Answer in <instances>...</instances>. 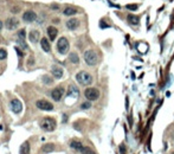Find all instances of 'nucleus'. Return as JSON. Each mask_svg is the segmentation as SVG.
<instances>
[{
  "instance_id": "obj_1",
  "label": "nucleus",
  "mask_w": 174,
  "mask_h": 154,
  "mask_svg": "<svg viewBox=\"0 0 174 154\" xmlns=\"http://www.w3.org/2000/svg\"><path fill=\"white\" fill-rule=\"evenodd\" d=\"M76 80H77V82H78L80 84H82V85H89L92 82V77H91V75L89 72L80 71L78 74L76 75Z\"/></svg>"
},
{
  "instance_id": "obj_2",
  "label": "nucleus",
  "mask_w": 174,
  "mask_h": 154,
  "mask_svg": "<svg viewBox=\"0 0 174 154\" xmlns=\"http://www.w3.org/2000/svg\"><path fill=\"white\" fill-rule=\"evenodd\" d=\"M69 47H70V44L67 42V39L65 37H62L58 39L57 42V50L61 55H65L67 51H69Z\"/></svg>"
},
{
  "instance_id": "obj_3",
  "label": "nucleus",
  "mask_w": 174,
  "mask_h": 154,
  "mask_svg": "<svg viewBox=\"0 0 174 154\" xmlns=\"http://www.w3.org/2000/svg\"><path fill=\"white\" fill-rule=\"evenodd\" d=\"M84 61L88 65L94 66L96 63H97V53H96L94 50L85 51L84 52Z\"/></svg>"
},
{
  "instance_id": "obj_4",
  "label": "nucleus",
  "mask_w": 174,
  "mask_h": 154,
  "mask_svg": "<svg viewBox=\"0 0 174 154\" xmlns=\"http://www.w3.org/2000/svg\"><path fill=\"white\" fill-rule=\"evenodd\" d=\"M40 127L45 132H52L56 128V121L53 119H51V118H45L42 121V123H40Z\"/></svg>"
},
{
  "instance_id": "obj_5",
  "label": "nucleus",
  "mask_w": 174,
  "mask_h": 154,
  "mask_svg": "<svg viewBox=\"0 0 174 154\" xmlns=\"http://www.w3.org/2000/svg\"><path fill=\"white\" fill-rule=\"evenodd\" d=\"M84 96L86 97V100L89 101H95L100 97V91L96 88H88L84 91Z\"/></svg>"
},
{
  "instance_id": "obj_6",
  "label": "nucleus",
  "mask_w": 174,
  "mask_h": 154,
  "mask_svg": "<svg viewBox=\"0 0 174 154\" xmlns=\"http://www.w3.org/2000/svg\"><path fill=\"white\" fill-rule=\"evenodd\" d=\"M63 95H64V88L63 86H57V88H55L52 91H51V97L58 102V101H61L62 97H63Z\"/></svg>"
},
{
  "instance_id": "obj_7",
  "label": "nucleus",
  "mask_w": 174,
  "mask_h": 154,
  "mask_svg": "<svg viewBox=\"0 0 174 154\" xmlns=\"http://www.w3.org/2000/svg\"><path fill=\"white\" fill-rule=\"evenodd\" d=\"M36 105H37V108L40 109V110H47V111H49V110H52V109H53L52 103H50L49 101H45V100L37 101Z\"/></svg>"
},
{
  "instance_id": "obj_8",
  "label": "nucleus",
  "mask_w": 174,
  "mask_h": 154,
  "mask_svg": "<svg viewBox=\"0 0 174 154\" xmlns=\"http://www.w3.org/2000/svg\"><path fill=\"white\" fill-rule=\"evenodd\" d=\"M80 96V90H78V88H77L76 85H74V84H71L70 86H69V89H67V97H72V99H77Z\"/></svg>"
},
{
  "instance_id": "obj_9",
  "label": "nucleus",
  "mask_w": 174,
  "mask_h": 154,
  "mask_svg": "<svg viewBox=\"0 0 174 154\" xmlns=\"http://www.w3.org/2000/svg\"><path fill=\"white\" fill-rule=\"evenodd\" d=\"M23 19H24V22H26V23H32L37 19V14L33 11H30V9H28V11H26L23 14Z\"/></svg>"
},
{
  "instance_id": "obj_10",
  "label": "nucleus",
  "mask_w": 174,
  "mask_h": 154,
  "mask_svg": "<svg viewBox=\"0 0 174 154\" xmlns=\"http://www.w3.org/2000/svg\"><path fill=\"white\" fill-rule=\"evenodd\" d=\"M11 109H12V111L16 113V114L20 113V111L23 110V104H22V102L19 101V100H13V101L11 102Z\"/></svg>"
},
{
  "instance_id": "obj_11",
  "label": "nucleus",
  "mask_w": 174,
  "mask_h": 154,
  "mask_svg": "<svg viewBox=\"0 0 174 154\" xmlns=\"http://www.w3.org/2000/svg\"><path fill=\"white\" fill-rule=\"evenodd\" d=\"M5 25H6V27L8 28V30H14V28L18 27L19 22L17 20L16 18H8L6 20V23H5Z\"/></svg>"
},
{
  "instance_id": "obj_12",
  "label": "nucleus",
  "mask_w": 174,
  "mask_h": 154,
  "mask_svg": "<svg viewBox=\"0 0 174 154\" xmlns=\"http://www.w3.org/2000/svg\"><path fill=\"white\" fill-rule=\"evenodd\" d=\"M78 26H80V22H78V19H76V18H71L66 22V27L69 28V30H76Z\"/></svg>"
},
{
  "instance_id": "obj_13",
  "label": "nucleus",
  "mask_w": 174,
  "mask_h": 154,
  "mask_svg": "<svg viewBox=\"0 0 174 154\" xmlns=\"http://www.w3.org/2000/svg\"><path fill=\"white\" fill-rule=\"evenodd\" d=\"M51 71H52V75H53L55 78H58V80H59V78H62V77H63V69L59 68V66H57V65L52 66Z\"/></svg>"
},
{
  "instance_id": "obj_14",
  "label": "nucleus",
  "mask_w": 174,
  "mask_h": 154,
  "mask_svg": "<svg viewBox=\"0 0 174 154\" xmlns=\"http://www.w3.org/2000/svg\"><path fill=\"white\" fill-rule=\"evenodd\" d=\"M28 39H30L31 43L36 44L38 41H39V32H38L37 30H32L30 32V34H28Z\"/></svg>"
},
{
  "instance_id": "obj_15",
  "label": "nucleus",
  "mask_w": 174,
  "mask_h": 154,
  "mask_svg": "<svg viewBox=\"0 0 174 154\" xmlns=\"http://www.w3.org/2000/svg\"><path fill=\"white\" fill-rule=\"evenodd\" d=\"M57 33H58V30L55 26H49V27H47V36H49L50 41H55V38L57 37Z\"/></svg>"
},
{
  "instance_id": "obj_16",
  "label": "nucleus",
  "mask_w": 174,
  "mask_h": 154,
  "mask_svg": "<svg viewBox=\"0 0 174 154\" xmlns=\"http://www.w3.org/2000/svg\"><path fill=\"white\" fill-rule=\"evenodd\" d=\"M40 46H42V49L45 52H50V50H51L50 43H49V41H47L46 38H42V39H40Z\"/></svg>"
},
{
  "instance_id": "obj_17",
  "label": "nucleus",
  "mask_w": 174,
  "mask_h": 154,
  "mask_svg": "<svg viewBox=\"0 0 174 154\" xmlns=\"http://www.w3.org/2000/svg\"><path fill=\"white\" fill-rule=\"evenodd\" d=\"M70 147L72 148V149H75V151H82V148H83V145H82V142L81 141H77V140H74V141H71L70 142Z\"/></svg>"
},
{
  "instance_id": "obj_18",
  "label": "nucleus",
  "mask_w": 174,
  "mask_h": 154,
  "mask_svg": "<svg viewBox=\"0 0 174 154\" xmlns=\"http://www.w3.org/2000/svg\"><path fill=\"white\" fill-rule=\"evenodd\" d=\"M127 20H128V23L130 24V25H139V23H140V19H139V17H136V16H132V14H129L128 17H127Z\"/></svg>"
},
{
  "instance_id": "obj_19",
  "label": "nucleus",
  "mask_w": 174,
  "mask_h": 154,
  "mask_svg": "<svg viewBox=\"0 0 174 154\" xmlns=\"http://www.w3.org/2000/svg\"><path fill=\"white\" fill-rule=\"evenodd\" d=\"M17 38H18V43H24L25 38H26V31L24 28H22V30H19L17 32Z\"/></svg>"
},
{
  "instance_id": "obj_20",
  "label": "nucleus",
  "mask_w": 174,
  "mask_h": 154,
  "mask_svg": "<svg viewBox=\"0 0 174 154\" xmlns=\"http://www.w3.org/2000/svg\"><path fill=\"white\" fill-rule=\"evenodd\" d=\"M19 153L20 154H30V143H28L27 141L24 142L20 146V151H19Z\"/></svg>"
},
{
  "instance_id": "obj_21",
  "label": "nucleus",
  "mask_w": 174,
  "mask_h": 154,
  "mask_svg": "<svg viewBox=\"0 0 174 154\" xmlns=\"http://www.w3.org/2000/svg\"><path fill=\"white\" fill-rule=\"evenodd\" d=\"M42 151L44 153H51L52 151H55V145L53 143H46V145L42 147Z\"/></svg>"
},
{
  "instance_id": "obj_22",
  "label": "nucleus",
  "mask_w": 174,
  "mask_h": 154,
  "mask_svg": "<svg viewBox=\"0 0 174 154\" xmlns=\"http://www.w3.org/2000/svg\"><path fill=\"white\" fill-rule=\"evenodd\" d=\"M76 13H77V9L74 8V7H66V8L64 9V14H65V16H74V14H76Z\"/></svg>"
},
{
  "instance_id": "obj_23",
  "label": "nucleus",
  "mask_w": 174,
  "mask_h": 154,
  "mask_svg": "<svg viewBox=\"0 0 174 154\" xmlns=\"http://www.w3.org/2000/svg\"><path fill=\"white\" fill-rule=\"evenodd\" d=\"M69 59H70V62L74 63V64H78V63H80V58H78V56H77L76 53H70Z\"/></svg>"
},
{
  "instance_id": "obj_24",
  "label": "nucleus",
  "mask_w": 174,
  "mask_h": 154,
  "mask_svg": "<svg viewBox=\"0 0 174 154\" xmlns=\"http://www.w3.org/2000/svg\"><path fill=\"white\" fill-rule=\"evenodd\" d=\"M81 153L82 154H96L91 148H89V147H83L82 148V151H81Z\"/></svg>"
},
{
  "instance_id": "obj_25",
  "label": "nucleus",
  "mask_w": 174,
  "mask_h": 154,
  "mask_svg": "<svg viewBox=\"0 0 174 154\" xmlns=\"http://www.w3.org/2000/svg\"><path fill=\"white\" fill-rule=\"evenodd\" d=\"M6 57H7V52L5 49H0V61H4L6 59Z\"/></svg>"
},
{
  "instance_id": "obj_26",
  "label": "nucleus",
  "mask_w": 174,
  "mask_h": 154,
  "mask_svg": "<svg viewBox=\"0 0 174 154\" xmlns=\"http://www.w3.org/2000/svg\"><path fill=\"white\" fill-rule=\"evenodd\" d=\"M138 5H135V4H130V5H127L125 6V8H128V9H130V11H136L138 9Z\"/></svg>"
},
{
  "instance_id": "obj_27",
  "label": "nucleus",
  "mask_w": 174,
  "mask_h": 154,
  "mask_svg": "<svg viewBox=\"0 0 174 154\" xmlns=\"http://www.w3.org/2000/svg\"><path fill=\"white\" fill-rule=\"evenodd\" d=\"M90 107H91V103H90V102H84V103L81 105L82 109H89Z\"/></svg>"
},
{
  "instance_id": "obj_28",
  "label": "nucleus",
  "mask_w": 174,
  "mask_h": 154,
  "mask_svg": "<svg viewBox=\"0 0 174 154\" xmlns=\"http://www.w3.org/2000/svg\"><path fill=\"white\" fill-rule=\"evenodd\" d=\"M43 81H44L47 85H50V84L52 83V80L50 78V77H47V76H44V77H43Z\"/></svg>"
},
{
  "instance_id": "obj_29",
  "label": "nucleus",
  "mask_w": 174,
  "mask_h": 154,
  "mask_svg": "<svg viewBox=\"0 0 174 154\" xmlns=\"http://www.w3.org/2000/svg\"><path fill=\"white\" fill-rule=\"evenodd\" d=\"M120 151H121V154H125V149H124V145H121V146H120Z\"/></svg>"
},
{
  "instance_id": "obj_30",
  "label": "nucleus",
  "mask_w": 174,
  "mask_h": 154,
  "mask_svg": "<svg viewBox=\"0 0 174 154\" xmlns=\"http://www.w3.org/2000/svg\"><path fill=\"white\" fill-rule=\"evenodd\" d=\"M52 9H58V6L57 5H52Z\"/></svg>"
},
{
  "instance_id": "obj_31",
  "label": "nucleus",
  "mask_w": 174,
  "mask_h": 154,
  "mask_svg": "<svg viewBox=\"0 0 174 154\" xmlns=\"http://www.w3.org/2000/svg\"><path fill=\"white\" fill-rule=\"evenodd\" d=\"M3 25H4V24H3V22L0 20V31H1V28H3Z\"/></svg>"
},
{
  "instance_id": "obj_32",
  "label": "nucleus",
  "mask_w": 174,
  "mask_h": 154,
  "mask_svg": "<svg viewBox=\"0 0 174 154\" xmlns=\"http://www.w3.org/2000/svg\"><path fill=\"white\" fill-rule=\"evenodd\" d=\"M173 154H174V153H173Z\"/></svg>"
}]
</instances>
